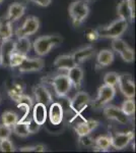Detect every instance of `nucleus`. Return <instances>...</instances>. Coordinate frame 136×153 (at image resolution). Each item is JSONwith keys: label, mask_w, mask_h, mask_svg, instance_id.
I'll return each mask as SVG.
<instances>
[{"label": "nucleus", "mask_w": 136, "mask_h": 153, "mask_svg": "<svg viewBox=\"0 0 136 153\" xmlns=\"http://www.w3.org/2000/svg\"><path fill=\"white\" fill-rule=\"evenodd\" d=\"M63 39L59 35H48L37 38L33 43L34 50L37 55L44 56L48 54L53 48L61 45Z\"/></svg>", "instance_id": "nucleus-1"}, {"label": "nucleus", "mask_w": 136, "mask_h": 153, "mask_svg": "<svg viewBox=\"0 0 136 153\" xmlns=\"http://www.w3.org/2000/svg\"><path fill=\"white\" fill-rule=\"evenodd\" d=\"M128 28V21H125L123 19H118L116 21L112 22L108 26L100 27L96 29L99 33V36L102 38H119L126 32Z\"/></svg>", "instance_id": "nucleus-2"}, {"label": "nucleus", "mask_w": 136, "mask_h": 153, "mask_svg": "<svg viewBox=\"0 0 136 153\" xmlns=\"http://www.w3.org/2000/svg\"><path fill=\"white\" fill-rule=\"evenodd\" d=\"M69 16L72 19L74 27H79L85 23L86 18L90 14V7L87 2L85 0H75L69 5L68 8Z\"/></svg>", "instance_id": "nucleus-3"}, {"label": "nucleus", "mask_w": 136, "mask_h": 153, "mask_svg": "<svg viewBox=\"0 0 136 153\" xmlns=\"http://www.w3.org/2000/svg\"><path fill=\"white\" fill-rule=\"evenodd\" d=\"M43 81L50 84L52 88L54 89L55 94L59 98L63 97V96H67L68 93L70 92L71 88H72V85H71L70 81H69L66 74H59V75L52 76V78L44 79Z\"/></svg>", "instance_id": "nucleus-4"}, {"label": "nucleus", "mask_w": 136, "mask_h": 153, "mask_svg": "<svg viewBox=\"0 0 136 153\" xmlns=\"http://www.w3.org/2000/svg\"><path fill=\"white\" fill-rule=\"evenodd\" d=\"M116 96V88L114 86L104 85L101 86L98 89V96L93 103V106L95 108H101L106 104L110 103Z\"/></svg>", "instance_id": "nucleus-5"}, {"label": "nucleus", "mask_w": 136, "mask_h": 153, "mask_svg": "<svg viewBox=\"0 0 136 153\" xmlns=\"http://www.w3.org/2000/svg\"><path fill=\"white\" fill-rule=\"evenodd\" d=\"M39 28H40V21H39V19L37 16H29L26 19L23 26L19 27L16 30L15 35L17 38H19V37L32 36L38 32Z\"/></svg>", "instance_id": "nucleus-6"}, {"label": "nucleus", "mask_w": 136, "mask_h": 153, "mask_svg": "<svg viewBox=\"0 0 136 153\" xmlns=\"http://www.w3.org/2000/svg\"><path fill=\"white\" fill-rule=\"evenodd\" d=\"M104 115L108 118V120H112L115 122H118L122 125H126L129 123V117L128 115H126L124 112L122 111L120 107L116 105H111V104H106L104 107Z\"/></svg>", "instance_id": "nucleus-7"}, {"label": "nucleus", "mask_w": 136, "mask_h": 153, "mask_svg": "<svg viewBox=\"0 0 136 153\" xmlns=\"http://www.w3.org/2000/svg\"><path fill=\"white\" fill-rule=\"evenodd\" d=\"M90 96L85 91H79L70 99V109L73 110L76 114H80L85 107L90 103Z\"/></svg>", "instance_id": "nucleus-8"}, {"label": "nucleus", "mask_w": 136, "mask_h": 153, "mask_svg": "<svg viewBox=\"0 0 136 153\" xmlns=\"http://www.w3.org/2000/svg\"><path fill=\"white\" fill-rule=\"evenodd\" d=\"M118 86L123 95L127 98H134L135 96V83L129 74L119 75Z\"/></svg>", "instance_id": "nucleus-9"}, {"label": "nucleus", "mask_w": 136, "mask_h": 153, "mask_svg": "<svg viewBox=\"0 0 136 153\" xmlns=\"http://www.w3.org/2000/svg\"><path fill=\"white\" fill-rule=\"evenodd\" d=\"M134 139V133H117L111 136V147L115 148L116 150H122L127 147Z\"/></svg>", "instance_id": "nucleus-10"}, {"label": "nucleus", "mask_w": 136, "mask_h": 153, "mask_svg": "<svg viewBox=\"0 0 136 153\" xmlns=\"http://www.w3.org/2000/svg\"><path fill=\"white\" fill-rule=\"evenodd\" d=\"M14 52V41L12 39H6L1 41L0 46V65L9 68V60L11 54Z\"/></svg>", "instance_id": "nucleus-11"}, {"label": "nucleus", "mask_w": 136, "mask_h": 153, "mask_svg": "<svg viewBox=\"0 0 136 153\" xmlns=\"http://www.w3.org/2000/svg\"><path fill=\"white\" fill-rule=\"evenodd\" d=\"M45 66V62L41 57L29 58L26 56L24 60L17 68L21 73H34V71H40Z\"/></svg>", "instance_id": "nucleus-12"}, {"label": "nucleus", "mask_w": 136, "mask_h": 153, "mask_svg": "<svg viewBox=\"0 0 136 153\" xmlns=\"http://www.w3.org/2000/svg\"><path fill=\"white\" fill-rule=\"evenodd\" d=\"M66 75H67L69 81H70L73 88H75V89L80 88L81 84H82V81H83L85 73H83V70L81 68V66L79 65H74L73 68L66 71Z\"/></svg>", "instance_id": "nucleus-13"}, {"label": "nucleus", "mask_w": 136, "mask_h": 153, "mask_svg": "<svg viewBox=\"0 0 136 153\" xmlns=\"http://www.w3.org/2000/svg\"><path fill=\"white\" fill-rule=\"evenodd\" d=\"M34 96L37 102L43 103L46 106L50 105L53 102V97H52L51 92L44 85H38L34 88Z\"/></svg>", "instance_id": "nucleus-14"}, {"label": "nucleus", "mask_w": 136, "mask_h": 153, "mask_svg": "<svg viewBox=\"0 0 136 153\" xmlns=\"http://www.w3.org/2000/svg\"><path fill=\"white\" fill-rule=\"evenodd\" d=\"M95 54H96V49L91 45H87V46H85V47L77 49V50L74 51L71 55H72V57L74 58V61H75L76 65H80V63L88 60L90 58L93 57Z\"/></svg>", "instance_id": "nucleus-15"}, {"label": "nucleus", "mask_w": 136, "mask_h": 153, "mask_svg": "<svg viewBox=\"0 0 136 153\" xmlns=\"http://www.w3.org/2000/svg\"><path fill=\"white\" fill-rule=\"evenodd\" d=\"M49 120L51 124L54 126H58L62 123L64 117V110L62 105L59 102H52L50 104V109H49Z\"/></svg>", "instance_id": "nucleus-16"}, {"label": "nucleus", "mask_w": 136, "mask_h": 153, "mask_svg": "<svg viewBox=\"0 0 136 153\" xmlns=\"http://www.w3.org/2000/svg\"><path fill=\"white\" fill-rule=\"evenodd\" d=\"M100 126V122L96 120H83L82 123H78L75 126L74 130L75 133L78 136H83L90 134L93 130H96V128Z\"/></svg>", "instance_id": "nucleus-17"}, {"label": "nucleus", "mask_w": 136, "mask_h": 153, "mask_svg": "<svg viewBox=\"0 0 136 153\" xmlns=\"http://www.w3.org/2000/svg\"><path fill=\"white\" fill-rule=\"evenodd\" d=\"M24 12H26V5L24 3L16 2V3H12L8 7V10H7L5 16L8 21H10L11 23H14L24 16Z\"/></svg>", "instance_id": "nucleus-18"}, {"label": "nucleus", "mask_w": 136, "mask_h": 153, "mask_svg": "<svg viewBox=\"0 0 136 153\" xmlns=\"http://www.w3.org/2000/svg\"><path fill=\"white\" fill-rule=\"evenodd\" d=\"M114 58L115 56H114V52L112 50H109V49L101 50L96 55V68H103L105 66L112 65Z\"/></svg>", "instance_id": "nucleus-19"}, {"label": "nucleus", "mask_w": 136, "mask_h": 153, "mask_svg": "<svg viewBox=\"0 0 136 153\" xmlns=\"http://www.w3.org/2000/svg\"><path fill=\"white\" fill-rule=\"evenodd\" d=\"M48 117V112H47V106L43 103L37 102V104L34 105L33 109V120L38 125H44Z\"/></svg>", "instance_id": "nucleus-20"}, {"label": "nucleus", "mask_w": 136, "mask_h": 153, "mask_svg": "<svg viewBox=\"0 0 136 153\" xmlns=\"http://www.w3.org/2000/svg\"><path fill=\"white\" fill-rule=\"evenodd\" d=\"M74 65H76V63H75V61H74V58L72 57L71 54L60 55L55 59V61H54V66L61 71H68L69 68H73Z\"/></svg>", "instance_id": "nucleus-21"}, {"label": "nucleus", "mask_w": 136, "mask_h": 153, "mask_svg": "<svg viewBox=\"0 0 136 153\" xmlns=\"http://www.w3.org/2000/svg\"><path fill=\"white\" fill-rule=\"evenodd\" d=\"M32 48V43L29 37H19L14 41V52L26 55Z\"/></svg>", "instance_id": "nucleus-22"}, {"label": "nucleus", "mask_w": 136, "mask_h": 153, "mask_svg": "<svg viewBox=\"0 0 136 153\" xmlns=\"http://www.w3.org/2000/svg\"><path fill=\"white\" fill-rule=\"evenodd\" d=\"M13 34L12 23L6 19V16L0 18V41L10 39Z\"/></svg>", "instance_id": "nucleus-23"}, {"label": "nucleus", "mask_w": 136, "mask_h": 153, "mask_svg": "<svg viewBox=\"0 0 136 153\" xmlns=\"http://www.w3.org/2000/svg\"><path fill=\"white\" fill-rule=\"evenodd\" d=\"M111 147V136H99L93 143V150L100 152H107Z\"/></svg>", "instance_id": "nucleus-24"}, {"label": "nucleus", "mask_w": 136, "mask_h": 153, "mask_svg": "<svg viewBox=\"0 0 136 153\" xmlns=\"http://www.w3.org/2000/svg\"><path fill=\"white\" fill-rule=\"evenodd\" d=\"M12 131L16 136L21 138H26L29 135V128H28V122L26 120H17V122L12 126Z\"/></svg>", "instance_id": "nucleus-25"}, {"label": "nucleus", "mask_w": 136, "mask_h": 153, "mask_svg": "<svg viewBox=\"0 0 136 153\" xmlns=\"http://www.w3.org/2000/svg\"><path fill=\"white\" fill-rule=\"evenodd\" d=\"M117 13L120 19H123L125 21L130 19V11L128 7L127 0H122L117 6Z\"/></svg>", "instance_id": "nucleus-26"}, {"label": "nucleus", "mask_w": 136, "mask_h": 153, "mask_svg": "<svg viewBox=\"0 0 136 153\" xmlns=\"http://www.w3.org/2000/svg\"><path fill=\"white\" fill-rule=\"evenodd\" d=\"M1 120H2V124L12 128V126L18 120V115L13 111H5L2 113Z\"/></svg>", "instance_id": "nucleus-27"}, {"label": "nucleus", "mask_w": 136, "mask_h": 153, "mask_svg": "<svg viewBox=\"0 0 136 153\" xmlns=\"http://www.w3.org/2000/svg\"><path fill=\"white\" fill-rule=\"evenodd\" d=\"M121 109L122 111L125 113L128 117H132L135 113V102L133 100V98H128L127 100H125L124 102L122 103V106H121Z\"/></svg>", "instance_id": "nucleus-28"}, {"label": "nucleus", "mask_w": 136, "mask_h": 153, "mask_svg": "<svg viewBox=\"0 0 136 153\" xmlns=\"http://www.w3.org/2000/svg\"><path fill=\"white\" fill-rule=\"evenodd\" d=\"M104 84L106 85H110V86H117L118 85V81H119V74L116 73V71H109L104 76Z\"/></svg>", "instance_id": "nucleus-29"}, {"label": "nucleus", "mask_w": 136, "mask_h": 153, "mask_svg": "<svg viewBox=\"0 0 136 153\" xmlns=\"http://www.w3.org/2000/svg\"><path fill=\"white\" fill-rule=\"evenodd\" d=\"M119 54L123 60L126 61V62H132L134 60V51L129 45L127 47H125L123 50H121Z\"/></svg>", "instance_id": "nucleus-30"}, {"label": "nucleus", "mask_w": 136, "mask_h": 153, "mask_svg": "<svg viewBox=\"0 0 136 153\" xmlns=\"http://www.w3.org/2000/svg\"><path fill=\"white\" fill-rule=\"evenodd\" d=\"M26 55H23L17 52H13L10 56V60H9V68H17L21 62L24 60Z\"/></svg>", "instance_id": "nucleus-31"}, {"label": "nucleus", "mask_w": 136, "mask_h": 153, "mask_svg": "<svg viewBox=\"0 0 136 153\" xmlns=\"http://www.w3.org/2000/svg\"><path fill=\"white\" fill-rule=\"evenodd\" d=\"M127 46L128 44L123 39H121L120 37L119 38H114L112 40V50H114L117 53H119L121 50H123Z\"/></svg>", "instance_id": "nucleus-32"}, {"label": "nucleus", "mask_w": 136, "mask_h": 153, "mask_svg": "<svg viewBox=\"0 0 136 153\" xmlns=\"http://www.w3.org/2000/svg\"><path fill=\"white\" fill-rule=\"evenodd\" d=\"M14 150H15L14 149V146H13V144H12V142L9 140V138L0 140V151H2V152H13Z\"/></svg>", "instance_id": "nucleus-33"}, {"label": "nucleus", "mask_w": 136, "mask_h": 153, "mask_svg": "<svg viewBox=\"0 0 136 153\" xmlns=\"http://www.w3.org/2000/svg\"><path fill=\"white\" fill-rule=\"evenodd\" d=\"M79 139V144L82 145V146H85V147H90V146H93V143H95V140L90 137V134H87V135H83V136H78Z\"/></svg>", "instance_id": "nucleus-34"}, {"label": "nucleus", "mask_w": 136, "mask_h": 153, "mask_svg": "<svg viewBox=\"0 0 136 153\" xmlns=\"http://www.w3.org/2000/svg\"><path fill=\"white\" fill-rule=\"evenodd\" d=\"M12 128L8 127V126L1 124L0 125V140L1 139H7L11 136Z\"/></svg>", "instance_id": "nucleus-35"}, {"label": "nucleus", "mask_w": 136, "mask_h": 153, "mask_svg": "<svg viewBox=\"0 0 136 153\" xmlns=\"http://www.w3.org/2000/svg\"><path fill=\"white\" fill-rule=\"evenodd\" d=\"M85 35V38L87 39L88 41H90V42L96 41V40H98V39L100 38V36H99V33H98V31H96V30H93V29L86 30Z\"/></svg>", "instance_id": "nucleus-36"}, {"label": "nucleus", "mask_w": 136, "mask_h": 153, "mask_svg": "<svg viewBox=\"0 0 136 153\" xmlns=\"http://www.w3.org/2000/svg\"><path fill=\"white\" fill-rule=\"evenodd\" d=\"M28 128H29V134H36L37 132H39L41 126L37 124V123L33 120V117H32L31 120H28Z\"/></svg>", "instance_id": "nucleus-37"}, {"label": "nucleus", "mask_w": 136, "mask_h": 153, "mask_svg": "<svg viewBox=\"0 0 136 153\" xmlns=\"http://www.w3.org/2000/svg\"><path fill=\"white\" fill-rule=\"evenodd\" d=\"M127 3L130 11V21L133 22L135 19V0H127Z\"/></svg>", "instance_id": "nucleus-38"}, {"label": "nucleus", "mask_w": 136, "mask_h": 153, "mask_svg": "<svg viewBox=\"0 0 136 153\" xmlns=\"http://www.w3.org/2000/svg\"><path fill=\"white\" fill-rule=\"evenodd\" d=\"M29 1L34 2V3L38 4V5H40L42 7H47L51 4L52 0H29Z\"/></svg>", "instance_id": "nucleus-39"}, {"label": "nucleus", "mask_w": 136, "mask_h": 153, "mask_svg": "<svg viewBox=\"0 0 136 153\" xmlns=\"http://www.w3.org/2000/svg\"><path fill=\"white\" fill-rule=\"evenodd\" d=\"M46 150V147L42 144L39 145H35L34 146V151L33 152H44Z\"/></svg>", "instance_id": "nucleus-40"}, {"label": "nucleus", "mask_w": 136, "mask_h": 153, "mask_svg": "<svg viewBox=\"0 0 136 153\" xmlns=\"http://www.w3.org/2000/svg\"><path fill=\"white\" fill-rule=\"evenodd\" d=\"M87 2H90V3H93V2L96 1V0H86Z\"/></svg>", "instance_id": "nucleus-41"}, {"label": "nucleus", "mask_w": 136, "mask_h": 153, "mask_svg": "<svg viewBox=\"0 0 136 153\" xmlns=\"http://www.w3.org/2000/svg\"><path fill=\"white\" fill-rule=\"evenodd\" d=\"M2 2H3V0H0V4H1V3H2Z\"/></svg>", "instance_id": "nucleus-42"}, {"label": "nucleus", "mask_w": 136, "mask_h": 153, "mask_svg": "<svg viewBox=\"0 0 136 153\" xmlns=\"http://www.w3.org/2000/svg\"><path fill=\"white\" fill-rule=\"evenodd\" d=\"M0 102H1V95H0Z\"/></svg>", "instance_id": "nucleus-43"}]
</instances>
